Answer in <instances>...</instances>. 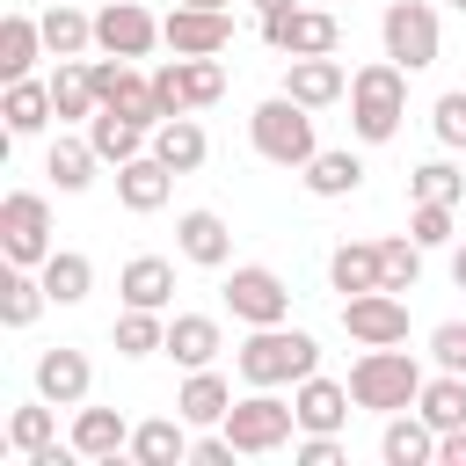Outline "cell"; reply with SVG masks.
<instances>
[{
	"mask_svg": "<svg viewBox=\"0 0 466 466\" xmlns=\"http://www.w3.org/2000/svg\"><path fill=\"white\" fill-rule=\"evenodd\" d=\"M153 153H160L175 175H197V167H204V153H211V138H204V124H197V116H167V124H153Z\"/></svg>",
	"mask_w": 466,
	"mask_h": 466,
	"instance_id": "28",
	"label": "cell"
},
{
	"mask_svg": "<svg viewBox=\"0 0 466 466\" xmlns=\"http://www.w3.org/2000/svg\"><path fill=\"white\" fill-rule=\"evenodd\" d=\"M226 313H233L240 328H277V320H291V284H284L269 262H233V277H226Z\"/></svg>",
	"mask_w": 466,
	"mask_h": 466,
	"instance_id": "8",
	"label": "cell"
},
{
	"mask_svg": "<svg viewBox=\"0 0 466 466\" xmlns=\"http://www.w3.org/2000/svg\"><path fill=\"white\" fill-rule=\"evenodd\" d=\"M36 393L51 400V408H80L87 400V386H95V364H87V350H73V342H58V350H44L36 357Z\"/></svg>",
	"mask_w": 466,
	"mask_h": 466,
	"instance_id": "13",
	"label": "cell"
},
{
	"mask_svg": "<svg viewBox=\"0 0 466 466\" xmlns=\"http://www.w3.org/2000/svg\"><path fill=\"white\" fill-rule=\"evenodd\" d=\"M36 58H44V22L36 15H7L0 22V80H29Z\"/></svg>",
	"mask_w": 466,
	"mask_h": 466,
	"instance_id": "31",
	"label": "cell"
},
{
	"mask_svg": "<svg viewBox=\"0 0 466 466\" xmlns=\"http://www.w3.org/2000/svg\"><path fill=\"white\" fill-rule=\"evenodd\" d=\"M0 116H7V138H29V131H44V124L58 116V102H51V80H7V95H0Z\"/></svg>",
	"mask_w": 466,
	"mask_h": 466,
	"instance_id": "27",
	"label": "cell"
},
{
	"mask_svg": "<svg viewBox=\"0 0 466 466\" xmlns=\"http://www.w3.org/2000/svg\"><path fill=\"white\" fill-rule=\"evenodd\" d=\"M218 350H226V328H218L211 313H175V320H167V357H175L182 371L218 364Z\"/></svg>",
	"mask_w": 466,
	"mask_h": 466,
	"instance_id": "20",
	"label": "cell"
},
{
	"mask_svg": "<svg viewBox=\"0 0 466 466\" xmlns=\"http://www.w3.org/2000/svg\"><path fill=\"white\" fill-rule=\"evenodd\" d=\"M73 451L80 459H116L131 451V422L116 408H73Z\"/></svg>",
	"mask_w": 466,
	"mask_h": 466,
	"instance_id": "25",
	"label": "cell"
},
{
	"mask_svg": "<svg viewBox=\"0 0 466 466\" xmlns=\"http://www.w3.org/2000/svg\"><path fill=\"white\" fill-rule=\"evenodd\" d=\"M44 306H51L44 277H36V269H22V262H7V277H0V328H29Z\"/></svg>",
	"mask_w": 466,
	"mask_h": 466,
	"instance_id": "33",
	"label": "cell"
},
{
	"mask_svg": "<svg viewBox=\"0 0 466 466\" xmlns=\"http://www.w3.org/2000/svg\"><path fill=\"white\" fill-rule=\"evenodd\" d=\"M182 7H226V0H182Z\"/></svg>",
	"mask_w": 466,
	"mask_h": 466,
	"instance_id": "49",
	"label": "cell"
},
{
	"mask_svg": "<svg viewBox=\"0 0 466 466\" xmlns=\"http://www.w3.org/2000/svg\"><path fill=\"white\" fill-rule=\"evenodd\" d=\"M95 160H102V153H95V138H73V131H58V138H51V153H44V175H51L66 197H80V189L95 182Z\"/></svg>",
	"mask_w": 466,
	"mask_h": 466,
	"instance_id": "29",
	"label": "cell"
},
{
	"mask_svg": "<svg viewBox=\"0 0 466 466\" xmlns=\"http://www.w3.org/2000/svg\"><path fill=\"white\" fill-rule=\"evenodd\" d=\"M262 44L284 58H320L342 44V22L328 7H277V15H262Z\"/></svg>",
	"mask_w": 466,
	"mask_h": 466,
	"instance_id": "9",
	"label": "cell"
},
{
	"mask_svg": "<svg viewBox=\"0 0 466 466\" xmlns=\"http://www.w3.org/2000/svg\"><path fill=\"white\" fill-rule=\"evenodd\" d=\"M109 342H116V357H153V350H167V320L153 306H124L116 328H109Z\"/></svg>",
	"mask_w": 466,
	"mask_h": 466,
	"instance_id": "36",
	"label": "cell"
},
{
	"mask_svg": "<svg viewBox=\"0 0 466 466\" xmlns=\"http://www.w3.org/2000/svg\"><path fill=\"white\" fill-rule=\"evenodd\" d=\"M182 58V51H175ZM182 87H189V109H211L226 95V66L218 58H182Z\"/></svg>",
	"mask_w": 466,
	"mask_h": 466,
	"instance_id": "40",
	"label": "cell"
},
{
	"mask_svg": "<svg viewBox=\"0 0 466 466\" xmlns=\"http://www.w3.org/2000/svg\"><path fill=\"white\" fill-rule=\"evenodd\" d=\"M291 408H299V430H342L357 400H350V386H335V379H320V371H313V379H299V386H291Z\"/></svg>",
	"mask_w": 466,
	"mask_h": 466,
	"instance_id": "22",
	"label": "cell"
},
{
	"mask_svg": "<svg viewBox=\"0 0 466 466\" xmlns=\"http://www.w3.org/2000/svg\"><path fill=\"white\" fill-rule=\"evenodd\" d=\"M189 422L182 415H153V422H131V459L138 466H182L189 459Z\"/></svg>",
	"mask_w": 466,
	"mask_h": 466,
	"instance_id": "23",
	"label": "cell"
},
{
	"mask_svg": "<svg viewBox=\"0 0 466 466\" xmlns=\"http://www.w3.org/2000/svg\"><path fill=\"white\" fill-rule=\"evenodd\" d=\"M226 408H233V386H226V371H218V364L189 371V379H182V393H175V415H182L189 430H218V422H226Z\"/></svg>",
	"mask_w": 466,
	"mask_h": 466,
	"instance_id": "17",
	"label": "cell"
},
{
	"mask_svg": "<svg viewBox=\"0 0 466 466\" xmlns=\"http://www.w3.org/2000/svg\"><path fill=\"white\" fill-rule=\"evenodd\" d=\"M255 7H262V15H277V7H299V0H255Z\"/></svg>",
	"mask_w": 466,
	"mask_h": 466,
	"instance_id": "48",
	"label": "cell"
},
{
	"mask_svg": "<svg viewBox=\"0 0 466 466\" xmlns=\"http://www.w3.org/2000/svg\"><path fill=\"white\" fill-rule=\"evenodd\" d=\"M430 124H437V138H444L451 153H466V87H451V95H437V109H430Z\"/></svg>",
	"mask_w": 466,
	"mask_h": 466,
	"instance_id": "44",
	"label": "cell"
},
{
	"mask_svg": "<svg viewBox=\"0 0 466 466\" xmlns=\"http://www.w3.org/2000/svg\"><path fill=\"white\" fill-rule=\"evenodd\" d=\"M175 248H182V262H197V269H226V262H233V226H226L218 211H182V218H175Z\"/></svg>",
	"mask_w": 466,
	"mask_h": 466,
	"instance_id": "16",
	"label": "cell"
},
{
	"mask_svg": "<svg viewBox=\"0 0 466 466\" xmlns=\"http://www.w3.org/2000/svg\"><path fill=\"white\" fill-rule=\"evenodd\" d=\"M437 466H466V430H437Z\"/></svg>",
	"mask_w": 466,
	"mask_h": 466,
	"instance_id": "46",
	"label": "cell"
},
{
	"mask_svg": "<svg viewBox=\"0 0 466 466\" xmlns=\"http://www.w3.org/2000/svg\"><path fill=\"white\" fill-rule=\"evenodd\" d=\"M379 44H386V58H393V66H408V73L437 66V51H444L437 7H430V0H393V7L379 15Z\"/></svg>",
	"mask_w": 466,
	"mask_h": 466,
	"instance_id": "6",
	"label": "cell"
},
{
	"mask_svg": "<svg viewBox=\"0 0 466 466\" xmlns=\"http://www.w3.org/2000/svg\"><path fill=\"white\" fill-rule=\"evenodd\" d=\"M422 255H430V248H422L415 233L379 240V284H386V291H415V284H422Z\"/></svg>",
	"mask_w": 466,
	"mask_h": 466,
	"instance_id": "38",
	"label": "cell"
},
{
	"mask_svg": "<svg viewBox=\"0 0 466 466\" xmlns=\"http://www.w3.org/2000/svg\"><path fill=\"white\" fill-rule=\"evenodd\" d=\"M299 182H306L313 197H328V204H335V197H357V189H364V153H350V146H320V153L299 167Z\"/></svg>",
	"mask_w": 466,
	"mask_h": 466,
	"instance_id": "19",
	"label": "cell"
},
{
	"mask_svg": "<svg viewBox=\"0 0 466 466\" xmlns=\"http://www.w3.org/2000/svg\"><path fill=\"white\" fill-rule=\"evenodd\" d=\"M284 95L306 102V109H328V102L350 95V73H342L335 51H320V58H284Z\"/></svg>",
	"mask_w": 466,
	"mask_h": 466,
	"instance_id": "14",
	"label": "cell"
},
{
	"mask_svg": "<svg viewBox=\"0 0 466 466\" xmlns=\"http://www.w3.org/2000/svg\"><path fill=\"white\" fill-rule=\"evenodd\" d=\"M87 138H95V153L109 160V167H124V160H138L146 146H153V124H138V116H124V109H95L87 116Z\"/></svg>",
	"mask_w": 466,
	"mask_h": 466,
	"instance_id": "18",
	"label": "cell"
},
{
	"mask_svg": "<svg viewBox=\"0 0 466 466\" xmlns=\"http://www.w3.org/2000/svg\"><path fill=\"white\" fill-rule=\"evenodd\" d=\"M36 22H44V51H51V58L95 51V15H80V0H51Z\"/></svg>",
	"mask_w": 466,
	"mask_h": 466,
	"instance_id": "26",
	"label": "cell"
},
{
	"mask_svg": "<svg viewBox=\"0 0 466 466\" xmlns=\"http://www.w3.org/2000/svg\"><path fill=\"white\" fill-rule=\"evenodd\" d=\"M153 109H160V124H167V116H189V87H182V58H160V66H153Z\"/></svg>",
	"mask_w": 466,
	"mask_h": 466,
	"instance_id": "41",
	"label": "cell"
},
{
	"mask_svg": "<svg viewBox=\"0 0 466 466\" xmlns=\"http://www.w3.org/2000/svg\"><path fill=\"white\" fill-rule=\"evenodd\" d=\"M415 415H422L430 430H466V371H437V379H422Z\"/></svg>",
	"mask_w": 466,
	"mask_h": 466,
	"instance_id": "30",
	"label": "cell"
},
{
	"mask_svg": "<svg viewBox=\"0 0 466 466\" xmlns=\"http://www.w3.org/2000/svg\"><path fill=\"white\" fill-rule=\"evenodd\" d=\"M379 459H386V466H430V459H437V430H430L415 408H400V415H386V430H379Z\"/></svg>",
	"mask_w": 466,
	"mask_h": 466,
	"instance_id": "24",
	"label": "cell"
},
{
	"mask_svg": "<svg viewBox=\"0 0 466 466\" xmlns=\"http://www.w3.org/2000/svg\"><path fill=\"white\" fill-rule=\"evenodd\" d=\"M233 444H240V459H262V451H284L291 437H299V408L277 393V386H255L248 400H233L226 408V422H218Z\"/></svg>",
	"mask_w": 466,
	"mask_h": 466,
	"instance_id": "5",
	"label": "cell"
},
{
	"mask_svg": "<svg viewBox=\"0 0 466 466\" xmlns=\"http://www.w3.org/2000/svg\"><path fill=\"white\" fill-rule=\"evenodd\" d=\"M400 116H408V66H393V58L357 66L350 73V131L364 146H386L400 131Z\"/></svg>",
	"mask_w": 466,
	"mask_h": 466,
	"instance_id": "2",
	"label": "cell"
},
{
	"mask_svg": "<svg viewBox=\"0 0 466 466\" xmlns=\"http://www.w3.org/2000/svg\"><path fill=\"white\" fill-rule=\"evenodd\" d=\"M342 328H350V342H364V350H386V342H408V299L400 291H357V299H342Z\"/></svg>",
	"mask_w": 466,
	"mask_h": 466,
	"instance_id": "10",
	"label": "cell"
},
{
	"mask_svg": "<svg viewBox=\"0 0 466 466\" xmlns=\"http://www.w3.org/2000/svg\"><path fill=\"white\" fill-rule=\"evenodd\" d=\"M328 284H335L342 299L379 291V240H342V248L328 255Z\"/></svg>",
	"mask_w": 466,
	"mask_h": 466,
	"instance_id": "32",
	"label": "cell"
},
{
	"mask_svg": "<svg viewBox=\"0 0 466 466\" xmlns=\"http://www.w3.org/2000/svg\"><path fill=\"white\" fill-rule=\"evenodd\" d=\"M233 371H240L248 386H299V379L320 371V342H313L306 328H291V320L248 328V342L233 350Z\"/></svg>",
	"mask_w": 466,
	"mask_h": 466,
	"instance_id": "1",
	"label": "cell"
},
{
	"mask_svg": "<svg viewBox=\"0 0 466 466\" xmlns=\"http://www.w3.org/2000/svg\"><path fill=\"white\" fill-rule=\"evenodd\" d=\"M451 7H459V15H466V0H451Z\"/></svg>",
	"mask_w": 466,
	"mask_h": 466,
	"instance_id": "50",
	"label": "cell"
},
{
	"mask_svg": "<svg viewBox=\"0 0 466 466\" xmlns=\"http://www.w3.org/2000/svg\"><path fill=\"white\" fill-rule=\"evenodd\" d=\"M451 284H459V291H466V240H459V248H451Z\"/></svg>",
	"mask_w": 466,
	"mask_h": 466,
	"instance_id": "47",
	"label": "cell"
},
{
	"mask_svg": "<svg viewBox=\"0 0 466 466\" xmlns=\"http://www.w3.org/2000/svg\"><path fill=\"white\" fill-rule=\"evenodd\" d=\"M430 364L437 371H466V320H437L430 328Z\"/></svg>",
	"mask_w": 466,
	"mask_h": 466,
	"instance_id": "43",
	"label": "cell"
},
{
	"mask_svg": "<svg viewBox=\"0 0 466 466\" xmlns=\"http://www.w3.org/2000/svg\"><path fill=\"white\" fill-rule=\"evenodd\" d=\"M0 255L22 262V269H44L51 262V204L36 189H7L0 197Z\"/></svg>",
	"mask_w": 466,
	"mask_h": 466,
	"instance_id": "7",
	"label": "cell"
},
{
	"mask_svg": "<svg viewBox=\"0 0 466 466\" xmlns=\"http://www.w3.org/2000/svg\"><path fill=\"white\" fill-rule=\"evenodd\" d=\"M408 233H415L422 248H451V204H422V197H415V211H408Z\"/></svg>",
	"mask_w": 466,
	"mask_h": 466,
	"instance_id": "42",
	"label": "cell"
},
{
	"mask_svg": "<svg viewBox=\"0 0 466 466\" xmlns=\"http://www.w3.org/2000/svg\"><path fill=\"white\" fill-rule=\"evenodd\" d=\"M408 197H422V204H459V197H466V175H459L451 160H422V167L408 175Z\"/></svg>",
	"mask_w": 466,
	"mask_h": 466,
	"instance_id": "39",
	"label": "cell"
},
{
	"mask_svg": "<svg viewBox=\"0 0 466 466\" xmlns=\"http://www.w3.org/2000/svg\"><path fill=\"white\" fill-rule=\"evenodd\" d=\"M160 36H167V51H182V58H218V51L233 44V15H226V7H182V0H175V15L160 22Z\"/></svg>",
	"mask_w": 466,
	"mask_h": 466,
	"instance_id": "12",
	"label": "cell"
},
{
	"mask_svg": "<svg viewBox=\"0 0 466 466\" xmlns=\"http://www.w3.org/2000/svg\"><path fill=\"white\" fill-rule=\"evenodd\" d=\"M189 459H197V466H233V459H240V444H233L226 430H204V437L189 444Z\"/></svg>",
	"mask_w": 466,
	"mask_h": 466,
	"instance_id": "45",
	"label": "cell"
},
{
	"mask_svg": "<svg viewBox=\"0 0 466 466\" xmlns=\"http://www.w3.org/2000/svg\"><path fill=\"white\" fill-rule=\"evenodd\" d=\"M248 138H255V153L269 160V167H306L313 153H320V131H313V109L306 102H291V95H269V102H255V116H248Z\"/></svg>",
	"mask_w": 466,
	"mask_h": 466,
	"instance_id": "3",
	"label": "cell"
},
{
	"mask_svg": "<svg viewBox=\"0 0 466 466\" xmlns=\"http://www.w3.org/2000/svg\"><path fill=\"white\" fill-rule=\"evenodd\" d=\"M36 277H44L51 306H80V299L95 291V262H87V255H73V248H51V262H44Z\"/></svg>",
	"mask_w": 466,
	"mask_h": 466,
	"instance_id": "35",
	"label": "cell"
},
{
	"mask_svg": "<svg viewBox=\"0 0 466 466\" xmlns=\"http://www.w3.org/2000/svg\"><path fill=\"white\" fill-rule=\"evenodd\" d=\"M51 444H58V408L36 393L29 408H15V415H7V451H22V459H29V451H51Z\"/></svg>",
	"mask_w": 466,
	"mask_h": 466,
	"instance_id": "37",
	"label": "cell"
},
{
	"mask_svg": "<svg viewBox=\"0 0 466 466\" xmlns=\"http://www.w3.org/2000/svg\"><path fill=\"white\" fill-rule=\"evenodd\" d=\"M51 102H58V124H87V116L102 109V95H95V80H87L80 58H58V73H51Z\"/></svg>",
	"mask_w": 466,
	"mask_h": 466,
	"instance_id": "34",
	"label": "cell"
},
{
	"mask_svg": "<svg viewBox=\"0 0 466 466\" xmlns=\"http://www.w3.org/2000/svg\"><path fill=\"white\" fill-rule=\"evenodd\" d=\"M116 291H124V306L167 313V299H175V262H167V255H131V262L116 269Z\"/></svg>",
	"mask_w": 466,
	"mask_h": 466,
	"instance_id": "21",
	"label": "cell"
},
{
	"mask_svg": "<svg viewBox=\"0 0 466 466\" xmlns=\"http://www.w3.org/2000/svg\"><path fill=\"white\" fill-rule=\"evenodd\" d=\"M415 393H422V364H415L400 342L364 350V357L350 364V400L371 408V415H400V408H415Z\"/></svg>",
	"mask_w": 466,
	"mask_h": 466,
	"instance_id": "4",
	"label": "cell"
},
{
	"mask_svg": "<svg viewBox=\"0 0 466 466\" xmlns=\"http://www.w3.org/2000/svg\"><path fill=\"white\" fill-rule=\"evenodd\" d=\"M167 189H175V167H167L153 146H146L138 160H124V167H116V204H124V211H138V218H146V211H160V204H167Z\"/></svg>",
	"mask_w": 466,
	"mask_h": 466,
	"instance_id": "15",
	"label": "cell"
},
{
	"mask_svg": "<svg viewBox=\"0 0 466 466\" xmlns=\"http://www.w3.org/2000/svg\"><path fill=\"white\" fill-rule=\"evenodd\" d=\"M153 44H167V36H160V22H153L138 0L95 7V51H109V58H146Z\"/></svg>",
	"mask_w": 466,
	"mask_h": 466,
	"instance_id": "11",
	"label": "cell"
}]
</instances>
